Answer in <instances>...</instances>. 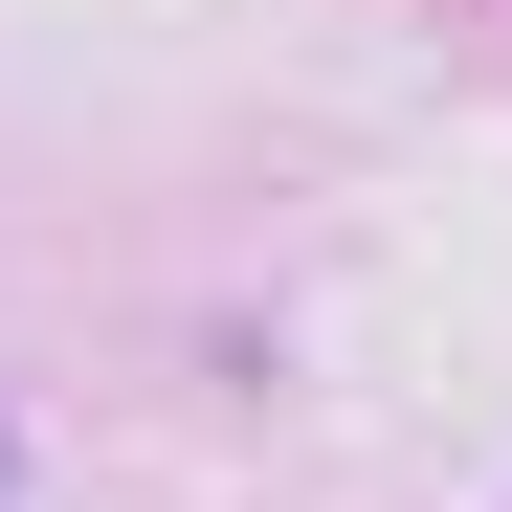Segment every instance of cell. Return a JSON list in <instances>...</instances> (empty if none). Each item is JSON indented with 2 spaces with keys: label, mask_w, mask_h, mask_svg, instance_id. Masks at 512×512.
I'll use <instances>...</instances> for the list:
<instances>
[]
</instances>
